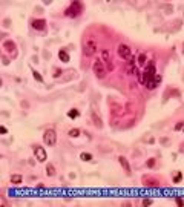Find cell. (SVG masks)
Returning a JSON list of instances; mask_svg holds the SVG:
<instances>
[{
	"label": "cell",
	"mask_w": 184,
	"mask_h": 207,
	"mask_svg": "<svg viewBox=\"0 0 184 207\" xmlns=\"http://www.w3.org/2000/svg\"><path fill=\"white\" fill-rule=\"evenodd\" d=\"M82 11H83V3L82 2H72L66 9H64V15H66V17H71V19H75V17H78V15L82 14Z\"/></svg>",
	"instance_id": "6da1fadb"
},
{
	"label": "cell",
	"mask_w": 184,
	"mask_h": 207,
	"mask_svg": "<svg viewBox=\"0 0 184 207\" xmlns=\"http://www.w3.org/2000/svg\"><path fill=\"white\" fill-rule=\"evenodd\" d=\"M92 71H94V75L98 80H101V78H104L106 77V72H107V68L103 64V62L101 60H95L94 62V64H92Z\"/></svg>",
	"instance_id": "7a4b0ae2"
},
{
	"label": "cell",
	"mask_w": 184,
	"mask_h": 207,
	"mask_svg": "<svg viewBox=\"0 0 184 207\" xmlns=\"http://www.w3.org/2000/svg\"><path fill=\"white\" fill-rule=\"evenodd\" d=\"M117 54H118V57H120L121 60H124V62H129V60L132 58L131 48H129L127 45H124V43L118 45V48H117Z\"/></svg>",
	"instance_id": "3957f363"
},
{
	"label": "cell",
	"mask_w": 184,
	"mask_h": 207,
	"mask_svg": "<svg viewBox=\"0 0 184 207\" xmlns=\"http://www.w3.org/2000/svg\"><path fill=\"white\" fill-rule=\"evenodd\" d=\"M97 54V43L94 40H88L83 45V55L84 57H94Z\"/></svg>",
	"instance_id": "277c9868"
},
{
	"label": "cell",
	"mask_w": 184,
	"mask_h": 207,
	"mask_svg": "<svg viewBox=\"0 0 184 207\" xmlns=\"http://www.w3.org/2000/svg\"><path fill=\"white\" fill-rule=\"evenodd\" d=\"M43 141H45V144L48 146H55L57 143V134L54 129H46L45 134H43Z\"/></svg>",
	"instance_id": "5b68a950"
},
{
	"label": "cell",
	"mask_w": 184,
	"mask_h": 207,
	"mask_svg": "<svg viewBox=\"0 0 184 207\" xmlns=\"http://www.w3.org/2000/svg\"><path fill=\"white\" fill-rule=\"evenodd\" d=\"M34 156L37 158V161L45 163L46 158H48V154H46L45 147H42V146H34Z\"/></svg>",
	"instance_id": "8992f818"
},
{
	"label": "cell",
	"mask_w": 184,
	"mask_h": 207,
	"mask_svg": "<svg viewBox=\"0 0 184 207\" xmlns=\"http://www.w3.org/2000/svg\"><path fill=\"white\" fill-rule=\"evenodd\" d=\"M31 28L35 29V31H45L46 29V20L45 19H32Z\"/></svg>",
	"instance_id": "52a82bcc"
},
{
	"label": "cell",
	"mask_w": 184,
	"mask_h": 207,
	"mask_svg": "<svg viewBox=\"0 0 184 207\" xmlns=\"http://www.w3.org/2000/svg\"><path fill=\"white\" fill-rule=\"evenodd\" d=\"M118 163H120V166L123 167V170L126 172V175L131 177V175H132V169H131V164H129L127 158L123 156V155H120V156H118Z\"/></svg>",
	"instance_id": "ba28073f"
},
{
	"label": "cell",
	"mask_w": 184,
	"mask_h": 207,
	"mask_svg": "<svg viewBox=\"0 0 184 207\" xmlns=\"http://www.w3.org/2000/svg\"><path fill=\"white\" fill-rule=\"evenodd\" d=\"M143 184H144V186H147V187H150V186H152V187H158L160 186V183L156 181V179H152V177H144L143 178Z\"/></svg>",
	"instance_id": "9c48e42d"
},
{
	"label": "cell",
	"mask_w": 184,
	"mask_h": 207,
	"mask_svg": "<svg viewBox=\"0 0 184 207\" xmlns=\"http://www.w3.org/2000/svg\"><path fill=\"white\" fill-rule=\"evenodd\" d=\"M58 58H60L62 63H69V62H71V55H69L68 51H64V49L58 51Z\"/></svg>",
	"instance_id": "30bf717a"
},
{
	"label": "cell",
	"mask_w": 184,
	"mask_h": 207,
	"mask_svg": "<svg viewBox=\"0 0 184 207\" xmlns=\"http://www.w3.org/2000/svg\"><path fill=\"white\" fill-rule=\"evenodd\" d=\"M3 49L8 51V52H14L15 54V43L12 40H6L3 43Z\"/></svg>",
	"instance_id": "8fae6325"
},
{
	"label": "cell",
	"mask_w": 184,
	"mask_h": 207,
	"mask_svg": "<svg viewBox=\"0 0 184 207\" xmlns=\"http://www.w3.org/2000/svg\"><path fill=\"white\" fill-rule=\"evenodd\" d=\"M91 115H92V121H94L95 126L98 127V129H103V121H101V118H100L98 115H97V112H95V111H92V112H91Z\"/></svg>",
	"instance_id": "7c38bea8"
},
{
	"label": "cell",
	"mask_w": 184,
	"mask_h": 207,
	"mask_svg": "<svg viewBox=\"0 0 184 207\" xmlns=\"http://www.w3.org/2000/svg\"><path fill=\"white\" fill-rule=\"evenodd\" d=\"M68 117L71 118V120H75V118H78V117H80V111H78V109H75V107L69 109V111H68Z\"/></svg>",
	"instance_id": "4fadbf2b"
},
{
	"label": "cell",
	"mask_w": 184,
	"mask_h": 207,
	"mask_svg": "<svg viewBox=\"0 0 184 207\" xmlns=\"http://www.w3.org/2000/svg\"><path fill=\"white\" fill-rule=\"evenodd\" d=\"M21 181H23V177H21L20 173H12V175H11V183L12 184H20Z\"/></svg>",
	"instance_id": "5bb4252c"
},
{
	"label": "cell",
	"mask_w": 184,
	"mask_h": 207,
	"mask_svg": "<svg viewBox=\"0 0 184 207\" xmlns=\"http://www.w3.org/2000/svg\"><path fill=\"white\" fill-rule=\"evenodd\" d=\"M101 58L104 60L106 63H112V58H111V52L107 49H103L101 51Z\"/></svg>",
	"instance_id": "9a60e30c"
},
{
	"label": "cell",
	"mask_w": 184,
	"mask_h": 207,
	"mask_svg": "<svg viewBox=\"0 0 184 207\" xmlns=\"http://www.w3.org/2000/svg\"><path fill=\"white\" fill-rule=\"evenodd\" d=\"M146 60H147V55H146L144 52L138 55V66H140V68H144V66H146Z\"/></svg>",
	"instance_id": "2e32d148"
},
{
	"label": "cell",
	"mask_w": 184,
	"mask_h": 207,
	"mask_svg": "<svg viewBox=\"0 0 184 207\" xmlns=\"http://www.w3.org/2000/svg\"><path fill=\"white\" fill-rule=\"evenodd\" d=\"M80 160L82 161H91L92 154H89V152H82V154H80Z\"/></svg>",
	"instance_id": "e0dca14e"
},
{
	"label": "cell",
	"mask_w": 184,
	"mask_h": 207,
	"mask_svg": "<svg viewBox=\"0 0 184 207\" xmlns=\"http://www.w3.org/2000/svg\"><path fill=\"white\" fill-rule=\"evenodd\" d=\"M181 179H183V173L178 170V172H175L174 173V178H172V181H174L175 184H178V183H181Z\"/></svg>",
	"instance_id": "ac0fdd59"
},
{
	"label": "cell",
	"mask_w": 184,
	"mask_h": 207,
	"mask_svg": "<svg viewBox=\"0 0 184 207\" xmlns=\"http://www.w3.org/2000/svg\"><path fill=\"white\" fill-rule=\"evenodd\" d=\"M46 175L48 177H54V175H55V167H54L52 164H48L46 166Z\"/></svg>",
	"instance_id": "d6986e66"
},
{
	"label": "cell",
	"mask_w": 184,
	"mask_h": 207,
	"mask_svg": "<svg viewBox=\"0 0 184 207\" xmlns=\"http://www.w3.org/2000/svg\"><path fill=\"white\" fill-rule=\"evenodd\" d=\"M134 66H135V60H134V57H132V58L127 62V72H131V74L135 72L137 69H134Z\"/></svg>",
	"instance_id": "ffe728a7"
},
{
	"label": "cell",
	"mask_w": 184,
	"mask_h": 207,
	"mask_svg": "<svg viewBox=\"0 0 184 207\" xmlns=\"http://www.w3.org/2000/svg\"><path fill=\"white\" fill-rule=\"evenodd\" d=\"M68 135H69V137H71V138H77L78 135H80V129L74 127V129H71V130H69V132H68Z\"/></svg>",
	"instance_id": "44dd1931"
},
{
	"label": "cell",
	"mask_w": 184,
	"mask_h": 207,
	"mask_svg": "<svg viewBox=\"0 0 184 207\" xmlns=\"http://www.w3.org/2000/svg\"><path fill=\"white\" fill-rule=\"evenodd\" d=\"M31 71H32V75H34V78H35L37 81H39V83H43V77H42V74H40V72H37V71H35L34 68H32Z\"/></svg>",
	"instance_id": "7402d4cb"
},
{
	"label": "cell",
	"mask_w": 184,
	"mask_h": 207,
	"mask_svg": "<svg viewBox=\"0 0 184 207\" xmlns=\"http://www.w3.org/2000/svg\"><path fill=\"white\" fill-rule=\"evenodd\" d=\"M155 163H156V160H155V158H149V160L146 161V166L152 169V167H155Z\"/></svg>",
	"instance_id": "603a6c76"
},
{
	"label": "cell",
	"mask_w": 184,
	"mask_h": 207,
	"mask_svg": "<svg viewBox=\"0 0 184 207\" xmlns=\"http://www.w3.org/2000/svg\"><path fill=\"white\" fill-rule=\"evenodd\" d=\"M62 74H63V71H62V69H55V71H54V74H52V77H54V78H58Z\"/></svg>",
	"instance_id": "cb8c5ba5"
},
{
	"label": "cell",
	"mask_w": 184,
	"mask_h": 207,
	"mask_svg": "<svg viewBox=\"0 0 184 207\" xmlns=\"http://www.w3.org/2000/svg\"><path fill=\"white\" fill-rule=\"evenodd\" d=\"M141 204L143 206H152V199H150V198H144Z\"/></svg>",
	"instance_id": "d4e9b609"
},
{
	"label": "cell",
	"mask_w": 184,
	"mask_h": 207,
	"mask_svg": "<svg viewBox=\"0 0 184 207\" xmlns=\"http://www.w3.org/2000/svg\"><path fill=\"white\" fill-rule=\"evenodd\" d=\"M183 127H184V123H183V121H180V123L175 124V130H183Z\"/></svg>",
	"instance_id": "484cf974"
},
{
	"label": "cell",
	"mask_w": 184,
	"mask_h": 207,
	"mask_svg": "<svg viewBox=\"0 0 184 207\" xmlns=\"http://www.w3.org/2000/svg\"><path fill=\"white\" fill-rule=\"evenodd\" d=\"M175 201H176V206L178 207H183L184 206V199L183 198H175Z\"/></svg>",
	"instance_id": "4316f807"
},
{
	"label": "cell",
	"mask_w": 184,
	"mask_h": 207,
	"mask_svg": "<svg viewBox=\"0 0 184 207\" xmlns=\"http://www.w3.org/2000/svg\"><path fill=\"white\" fill-rule=\"evenodd\" d=\"M154 81H155V83H156V86H158V84L161 83V75H158V74H156V75H155V77H154Z\"/></svg>",
	"instance_id": "83f0119b"
},
{
	"label": "cell",
	"mask_w": 184,
	"mask_h": 207,
	"mask_svg": "<svg viewBox=\"0 0 184 207\" xmlns=\"http://www.w3.org/2000/svg\"><path fill=\"white\" fill-rule=\"evenodd\" d=\"M6 132H8V129H6V126H0V134H3V135H5V134H6Z\"/></svg>",
	"instance_id": "f1b7e54d"
},
{
	"label": "cell",
	"mask_w": 184,
	"mask_h": 207,
	"mask_svg": "<svg viewBox=\"0 0 184 207\" xmlns=\"http://www.w3.org/2000/svg\"><path fill=\"white\" fill-rule=\"evenodd\" d=\"M107 71H113V63H107Z\"/></svg>",
	"instance_id": "f546056e"
},
{
	"label": "cell",
	"mask_w": 184,
	"mask_h": 207,
	"mask_svg": "<svg viewBox=\"0 0 184 207\" xmlns=\"http://www.w3.org/2000/svg\"><path fill=\"white\" fill-rule=\"evenodd\" d=\"M21 107H29L28 101H21Z\"/></svg>",
	"instance_id": "4dcf8cb0"
},
{
	"label": "cell",
	"mask_w": 184,
	"mask_h": 207,
	"mask_svg": "<svg viewBox=\"0 0 184 207\" xmlns=\"http://www.w3.org/2000/svg\"><path fill=\"white\" fill-rule=\"evenodd\" d=\"M37 189H40V190H43V189H45V184H37Z\"/></svg>",
	"instance_id": "1f68e13d"
},
{
	"label": "cell",
	"mask_w": 184,
	"mask_h": 207,
	"mask_svg": "<svg viewBox=\"0 0 184 207\" xmlns=\"http://www.w3.org/2000/svg\"><path fill=\"white\" fill-rule=\"evenodd\" d=\"M3 63H5V64H8V63H9V60H8L6 57H3Z\"/></svg>",
	"instance_id": "d6a6232c"
},
{
	"label": "cell",
	"mask_w": 184,
	"mask_h": 207,
	"mask_svg": "<svg viewBox=\"0 0 184 207\" xmlns=\"http://www.w3.org/2000/svg\"><path fill=\"white\" fill-rule=\"evenodd\" d=\"M183 54H184V45H183Z\"/></svg>",
	"instance_id": "836d02e7"
},
{
	"label": "cell",
	"mask_w": 184,
	"mask_h": 207,
	"mask_svg": "<svg viewBox=\"0 0 184 207\" xmlns=\"http://www.w3.org/2000/svg\"><path fill=\"white\" fill-rule=\"evenodd\" d=\"M183 130H184V129H183Z\"/></svg>",
	"instance_id": "e575fe53"
}]
</instances>
